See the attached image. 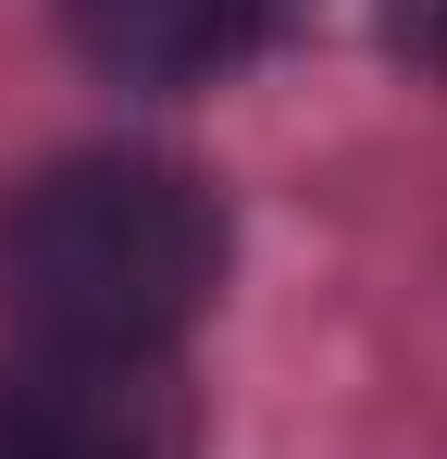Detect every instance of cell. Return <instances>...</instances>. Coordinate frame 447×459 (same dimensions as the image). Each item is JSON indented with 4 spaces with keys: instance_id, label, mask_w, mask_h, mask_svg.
I'll return each mask as SVG.
<instances>
[{
    "instance_id": "obj_3",
    "label": "cell",
    "mask_w": 447,
    "mask_h": 459,
    "mask_svg": "<svg viewBox=\"0 0 447 459\" xmlns=\"http://www.w3.org/2000/svg\"><path fill=\"white\" fill-rule=\"evenodd\" d=\"M286 0H63V38L112 87H212L274 38Z\"/></svg>"
},
{
    "instance_id": "obj_1",
    "label": "cell",
    "mask_w": 447,
    "mask_h": 459,
    "mask_svg": "<svg viewBox=\"0 0 447 459\" xmlns=\"http://www.w3.org/2000/svg\"><path fill=\"white\" fill-rule=\"evenodd\" d=\"M224 286V199L162 150H74L0 212V310L25 348L174 360Z\"/></svg>"
},
{
    "instance_id": "obj_4",
    "label": "cell",
    "mask_w": 447,
    "mask_h": 459,
    "mask_svg": "<svg viewBox=\"0 0 447 459\" xmlns=\"http://www.w3.org/2000/svg\"><path fill=\"white\" fill-rule=\"evenodd\" d=\"M372 25H385V50H398V63L447 75V0H372Z\"/></svg>"
},
{
    "instance_id": "obj_2",
    "label": "cell",
    "mask_w": 447,
    "mask_h": 459,
    "mask_svg": "<svg viewBox=\"0 0 447 459\" xmlns=\"http://www.w3.org/2000/svg\"><path fill=\"white\" fill-rule=\"evenodd\" d=\"M0 459H199L174 360H74L25 348L0 373Z\"/></svg>"
}]
</instances>
